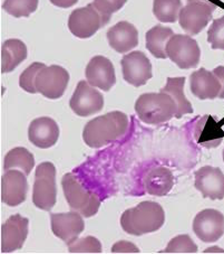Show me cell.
Masks as SVG:
<instances>
[{
    "mask_svg": "<svg viewBox=\"0 0 224 254\" xmlns=\"http://www.w3.org/2000/svg\"><path fill=\"white\" fill-rule=\"evenodd\" d=\"M210 252H220V253H224V250L222 249H219V248H210V249H206L204 253H210Z\"/></svg>",
    "mask_w": 224,
    "mask_h": 254,
    "instance_id": "cell-37",
    "label": "cell"
},
{
    "mask_svg": "<svg viewBox=\"0 0 224 254\" xmlns=\"http://www.w3.org/2000/svg\"><path fill=\"white\" fill-rule=\"evenodd\" d=\"M27 47L20 39H7L1 46V73H10L27 59Z\"/></svg>",
    "mask_w": 224,
    "mask_h": 254,
    "instance_id": "cell-22",
    "label": "cell"
},
{
    "mask_svg": "<svg viewBox=\"0 0 224 254\" xmlns=\"http://www.w3.org/2000/svg\"><path fill=\"white\" fill-rule=\"evenodd\" d=\"M61 187L66 201L72 211L78 212L84 217H91L98 212L100 206L99 197L86 190L74 174H65L61 179Z\"/></svg>",
    "mask_w": 224,
    "mask_h": 254,
    "instance_id": "cell-4",
    "label": "cell"
},
{
    "mask_svg": "<svg viewBox=\"0 0 224 254\" xmlns=\"http://www.w3.org/2000/svg\"><path fill=\"white\" fill-rule=\"evenodd\" d=\"M29 141L34 146L48 149L54 146L59 138V127L48 117L37 118L30 122L28 128Z\"/></svg>",
    "mask_w": 224,
    "mask_h": 254,
    "instance_id": "cell-18",
    "label": "cell"
},
{
    "mask_svg": "<svg viewBox=\"0 0 224 254\" xmlns=\"http://www.w3.org/2000/svg\"><path fill=\"white\" fill-rule=\"evenodd\" d=\"M215 8L212 0H187L179 11V26L192 36L200 34L212 19Z\"/></svg>",
    "mask_w": 224,
    "mask_h": 254,
    "instance_id": "cell-6",
    "label": "cell"
},
{
    "mask_svg": "<svg viewBox=\"0 0 224 254\" xmlns=\"http://www.w3.org/2000/svg\"><path fill=\"white\" fill-rule=\"evenodd\" d=\"M208 42L212 50L224 51V16L213 20L208 30Z\"/></svg>",
    "mask_w": 224,
    "mask_h": 254,
    "instance_id": "cell-32",
    "label": "cell"
},
{
    "mask_svg": "<svg viewBox=\"0 0 224 254\" xmlns=\"http://www.w3.org/2000/svg\"><path fill=\"white\" fill-rule=\"evenodd\" d=\"M193 232L202 242H217L224 234V215L217 209H203L193 221Z\"/></svg>",
    "mask_w": 224,
    "mask_h": 254,
    "instance_id": "cell-12",
    "label": "cell"
},
{
    "mask_svg": "<svg viewBox=\"0 0 224 254\" xmlns=\"http://www.w3.org/2000/svg\"><path fill=\"white\" fill-rule=\"evenodd\" d=\"M38 0H5L2 9L15 18L29 17L36 11Z\"/></svg>",
    "mask_w": 224,
    "mask_h": 254,
    "instance_id": "cell-28",
    "label": "cell"
},
{
    "mask_svg": "<svg viewBox=\"0 0 224 254\" xmlns=\"http://www.w3.org/2000/svg\"><path fill=\"white\" fill-rule=\"evenodd\" d=\"M57 199L56 168L54 164L45 161L37 166L33 187V203L43 211L49 212Z\"/></svg>",
    "mask_w": 224,
    "mask_h": 254,
    "instance_id": "cell-5",
    "label": "cell"
},
{
    "mask_svg": "<svg viewBox=\"0 0 224 254\" xmlns=\"http://www.w3.org/2000/svg\"><path fill=\"white\" fill-rule=\"evenodd\" d=\"M166 54L179 68H194L200 63L201 50L194 38L188 35L177 34L169 39Z\"/></svg>",
    "mask_w": 224,
    "mask_h": 254,
    "instance_id": "cell-7",
    "label": "cell"
},
{
    "mask_svg": "<svg viewBox=\"0 0 224 254\" xmlns=\"http://www.w3.org/2000/svg\"><path fill=\"white\" fill-rule=\"evenodd\" d=\"M109 46L117 53L125 54L138 45V32L129 21H120L107 32Z\"/></svg>",
    "mask_w": 224,
    "mask_h": 254,
    "instance_id": "cell-19",
    "label": "cell"
},
{
    "mask_svg": "<svg viewBox=\"0 0 224 254\" xmlns=\"http://www.w3.org/2000/svg\"><path fill=\"white\" fill-rule=\"evenodd\" d=\"M121 64L124 80L135 87L146 84L153 76L152 64L143 52L135 51L124 55Z\"/></svg>",
    "mask_w": 224,
    "mask_h": 254,
    "instance_id": "cell-11",
    "label": "cell"
},
{
    "mask_svg": "<svg viewBox=\"0 0 224 254\" xmlns=\"http://www.w3.org/2000/svg\"><path fill=\"white\" fill-rule=\"evenodd\" d=\"M29 220L20 214L11 215L1 225V253H12L24 247L28 235Z\"/></svg>",
    "mask_w": 224,
    "mask_h": 254,
    "instance_id": "cell-13",
    "label": "cell"
},
{
    "mask_svg": "<svg viewBox=\"0 0 224 254\" xmlns=\"http://www.w3.org/2000/svg\"><path fill=\"white\" fill-rule=\"evenodd\" d=\"M127 0H94L93 5L97 9L105 20V23L108 24L111 20V17L114 12L122 9V7L125 5Z\"/></svg>",
    "mask_w": 224,
    "mask_h": 254,
    "instance_id": "cell-33",
    "label": "cell"
},
{
    "mask_svg": "<svg viewBox=\"0 0 224 254\" xmlns=\"http://www.w3.org/2000/svg\"><path fill=\"white\" fill-rule=\"evenodd\" d=\"M139 249L127 241H120L113 245L112 253H139Z\"/></svg>",
    "mask_w": 224,
    "mask_h": 254,
    "instance_id": "cell-34",
    "label": "cell"
},
{
    "mask_svg": "<svg viewBox=\"0 0 224 254\" xmlns=\"http://www.w3.org/2000/svg\"><path fill=\"white\" fill-rule=\"evenodd\" d=\"M165 223L163 207L155 201H142L121 216V225L127 234L140 236L159 231Z\"/></svg>",
    "mask_w": 224,
    "mask_h": 254,
    "instance_id": "cell-2",
    "label": "cell"
},
{
    "mask_svg": "<svg viewBox=\"0 0 224 254\" xmlns=\"http://www.w3.org/2000/svg\"><path fill=\"white\" fill-rule=\"evenodd\" d=\"M135 112L146 125H161L168 122L177 113V104L165 92L144 93L135 102Z\"/></svg>",
    "mask_w": 224,
    "mask_h": 254,
    "instance_id": "cell-3",
    "label": "cell"
},
{
    "mask_svg": "<svg viewBox=\"0 0 224 254\" xmlns=\"http://www.w3.org/2000/svg\"><path fill=\"white\" fill-rule=\"evenodd\" d=\"M69 82V73L58 65H50L42 68L36 77L38 93L47 99L56 100L63 96Z\"/></svg>",
    "mask_w": 224,
    "mask_h": 254,
    "instance_id": "cell-9",
    "label": "cell"
},
{
    "mask_svg": "<svg viewBox=\"0 0 224 254\" xmlns=\"http://www.w3.org/2000/svg\"><path fill=\"white\" fill-rule=\"evenodd\" d=\"M197 245L193 242L190 235L184 234L175 236L170 241L165 250L160 253H196Z\"/></svg>",
    "mask_w": 224,
    "mask_h": 254,
    "instance_id": "cell-30",
    "label": "cell"
},
{
    "mask_svg": "<svg viewBox=\"0 0 224 254\" xmlns=\"http://www.w3.org/2000/svg\"><path fill=\"white\" fill-rule=\"evenodd\" d=\"M45 66V64L39 62H35L32 65H29V66L20 74L19 86L21 89L32 94L38 93L36 89V77L39 71Z\"/></svg>",
    "mask_w": 224,
    "mask_h": 254,
    "instance_id": "cell-29",
    "label": "cell"
},
{
    "mask_svg": "<svg viewBox=\"0 0 224 254\" xmlns=\"http://www.w3.org/2000/svg\"><path fill=\"white\" fill-rule=\"evenodd\" d=\"M173 186L174 176L172 170L162 166L149 170L144 178L145 190L153 196L168 195Z\"/></svg>",
    "mask_w": 224,
    "mask_h": 254,
    "instance_id": "cell-21",
    "label": "cell"
},
{
    "mask_svg": "<svg viewBox=\"0 0 224 254\" xmlns=\"http://www.w3.org/2000/svg\"><path fill=\"white\" fill-rule=\"evenodd\" d=\"M69 107L78 117H90L102 111L104 98L102 93L89 82L81 81L69 101Z\"/></svg>",
    "mask_w": 224,
    "mask_h": 254,
    "instance_id": "cell-10",
    "label": "cell"
},
{
    "mask_svg": "<svg viewBox=\"0 0 224 254\" xmlns=\"http://www.w3.org/2000/svg\"><path fill=\"white\" fill-rule=\"evenodd\" d=\"M213 73L219 78L220 83H221V91H220L219 98L224 99V66H218L213 69Z\"/></svg>",
    "mask_w": 224,
    "mask_h": 254,
    "instance_id": "cell-35",
    "label": "cell"
},
{
    "mask_svg": "<svg viewBox=\"0 0 224 254\" xmlns=\"http://www.w3.org/2000/svg\"><path fill=\"white\" fill-rule=\"evenodd\" d=\"M86 80L91 86L109 91L116 83L115 68L108 59L102 55L94 56L85 69Z\"/></svg>",
    "mask_w": 224,
    "mask_h": 254,
    "instance_id": "cell-17",
    "label": "cell"
},
{
    "mask_svg": "<svg viewBox=\"0 0 224 254\" xmlns=\"http://www.w3.org/2000/svg\"><path fill=\"white\" fill-rule=\"evenodd\" d=\"M194 186L203 198L212 200L224 198V174L220 168L204 166L194 173Z\"/></svg>",
    "mask_w": 224,
    "mask_h": 254,
    "instance_id": "cell-16",
    "label": "cell"
},
{
    "mask_svg": "<svg viewBox=\"0 0 224 254\" xmlns=\"http://www.w3.org/2000/svg\"><path fill=\"white\" fill-rule=\"evenodd\" d=\"M106 25L102 15L90 3L86 7L72 11L68 18V28L74 36L78 38H90Z\"/></svg>",
    "mask_w": 224,
    "mask_h": 254,
    "instance_id": "cell-8",
    "label": "cell"
},
{
    "mask_svg": "<svg viewBox=\"0 0 224 254\" xmlns=\"http://www.w3.org/2000/svg\"><path fill=\"white\" fill-rule=\"evenodd\" d=\"M82 214L78 212L50 214L51 231L55 236L63 240L65 244L70 245L78 239L85 229Z\"/></svg>",
    "mask_w": 224,
    "mask_h": 254,
    "instance_id": "cell-14",
    "label": "cell"
},
{
    "mask_svg": "<svg viewBox=\"0 0 224 254\" xmlns=\"http://www.w3.org/2000/svg\"><path fill=\"white\" fill-rule=\"evenodd\" d=\"M184 84H185L184 77H169L165 86L161 89V92H165L172 96L177 104V113H175L177 119H181L184 115L193 113L192 104L184 95Z\"/></svg>",
    "mask_w": 224,
    "mask_h": 254,
    "instance_id": "cell-23",
    "label": "cell"
},
{
    "mask_svg": "<svg viewBox=\"0 0 224 254\" xmlns=\"http://www.w3.org/2000/svg\"><path fill=\"white\" fill-rule=\"evenodd\" d=\"M223 161H224V150H223Z\"/></svg>",
    "mask_w": 224,
    "mask_h": 254,
    "instance_id": "cell-38",
    "label": "cell"
},
{
    "mask_svg": "<svg viewBox=\"0 0 224 254\" xmlns=\"http://www.w3.org/2000/svg\"><path fill=\"white\" fill-rule=\"evenodd\" d=\"M68 251L70 253H102V244L94 236H86L68 245Z\"/></svg>",
    "mask_w": 224,
    "mask_h": 254,
    "instance_id": "cell-31",
    "label": "cell"
},
{
    "mask_svg": "<svg viewBox=\"0 0 224 254\" xmlns=\"http://www.w3.org/2000/svg\"><path fill=\"white\" fill-rule=\"evenodd\" d=\"M129 130V117L121 111L95 118L84 127L83 139L90 148H102L121 139Z\"/></svg>",
    "mask_w": 224,
    "mask_h": 254,
    "instance_id": "cell-1",
    "label": "cell"
},
{
    "mask_svg": "<svg viewBox=\"0 0 224 254\" xmlns=\"http://www.w3.org/2000/svg\"><path fill=\"white\" fill-rule=\"evenodd\" d=\"M190 87L193 95L200 100H213L219 98L221 83L217 75L205 68H200L190 75Z\"/></svg>",
    "mask_w": 224,
    "mask_h": 254,
    "instance_id": "cell-20",
    "label": "cell"
},
{
    "mask_svg": "<svg viewBox=\"0 0 224 254\" xmlns=\"http://www.w3.org/2000/svg\"><path fill=\"white\" fill-rule=\"evenodd\" d=\"M174 35L173 30L169 27L157 25L151 28L145 35L146 39V48L154 58L166 59V45L169 39Z\"/></svg>",
    "mask_w": 224,
    "mask_h": 254,
    "instance_id": "cell-24",
    "label": "cell"
},
{
    "mask_svg": "<svg viewBox=\"0 0 224 254\" xmlns=\"http://www.w3.org/2000/svg\"><path fill=\"white\" fill-rule=\"evenodd\" d=\"M28 191L27 175L21 170L9 169L1 177V201L7 206H18L26 200Z\"/></svg>",
    "mask_w": 224,
    "mask_h": 254,
    "instance_id": "cell-15",
    "label": "cell"
},
{
    "mask_svg": "<svg viewBox=\"0 0 224 254\" xmlns=\"http://www.w3.org/2000/svg\"><path fill=\"white\" fill-rule=\"evenodd\" d=\"M35 166V157L28 149L23 147H17L11 149L5 157L3 168L5 170L19 169L28 175L32 173Z\"/></svg>",
    "mask_w": 224,
    "mask_h": 254,
    "instance_id": "cell-26",
    "label": "cell"
},
{
    "mask_svg": "<svg viewBox=\"0 0 224 254\" xmlns=\"http://www.w3.org/2000/svg\"><path fill=\"white\" fill-rule=\"evenodd\" d=\"M182 9L181 0H154L153 12L162 23H175Z\"/></svg>",
    "mask_w": 224,
    "mask_h": 254,
    "instance_id": "cell-27",
    "label": "cell"
},
{
    "mask_svg": "<svg viewBox=\"0 0 224 254\" xmlns=\"http://www.w3.org/2000/svg\"><path fill=\"white\" fill-rule=\"evenodd\" d=\"M210 116L201 118L200 122L195 127L194 137L200 146L205 148H215L222 142L224 138V132H222L221 129H219L215 121L214 124H212L213 119L210 125Z\"/></svg>",
    "mask_w": 224,
    "mask_h": 254,
    "instance_id": "cell-25",
    "label": "cell"
},
{
    "mask_svg": "<svg viewBox=\"0 0 224 254\" xmlns=\"http://www.w3.org/2000/svg\"><path fill=\"white\" fill-rule=\"evenodd\" d=\"M77 1L78 0H50L52 5L60 8H69L74 6Z\"/></svg>",
    "mask_w": 224,
    "mask_h": 254,
    "instance_id": "cell-36",
    "label": "cell"
}]
</instances>
